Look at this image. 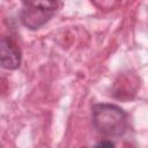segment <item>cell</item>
Masks as SVG:
<instances>
[{"label": "cell", "instance_id": "1", "mask_svg": "<svg viewBox=\"0 0 148 148\" xmlns=\"http://www.w3.org/2000/svg\"><path fill=\"white\" fill-rule=\"evenodd\" d=\"M91 116L94 126L106 136H120L128 127L126 113L113 104L94 105Z\"/></svg>", "mask_w": 148, "mask_h": 148}, {"label": "cell", "instance_id": "3", "mask_svg": "<svg viewBox=\"0 0 148 148\" xmlns=\"http://www.w3.org/2000/svg\"><path fill=\"white\" fill-rule=\"evenodd\" d=\"M1 66L6 69H16L21 64V51L14 40L7 37L1 39Z\"/></svg>", "mask_w": 148, "mask_h": 148}, {"label": "cell", "instance_id": "2", "mask_svg": "<svg viewBox=\"0 0 148 148\" xmlns=\"http://www.w3.org/2000/svg\"><path fill=\"white\" fill-rule=\"evenodd\" d=\"M21 21L29 29L44 25L57 10V0H22Z\"/></svg>", "mask_w": 148, "mask_h": 148}, {"label": "cell", "instance_id": "4", "mask_svg": "<svg viewBox=\"0 0 148 148\" xmlns=\"http://www.w3.org/2000/svg\"><path fill=\"white\" fill-rule=\"evenodd\" d=\"M97 146H109V147H111V146H114V143L111 142V141H101L99 143H97Z\"/></svg>", "mask_w": 148, "mask_h": 148}]
</instances>
